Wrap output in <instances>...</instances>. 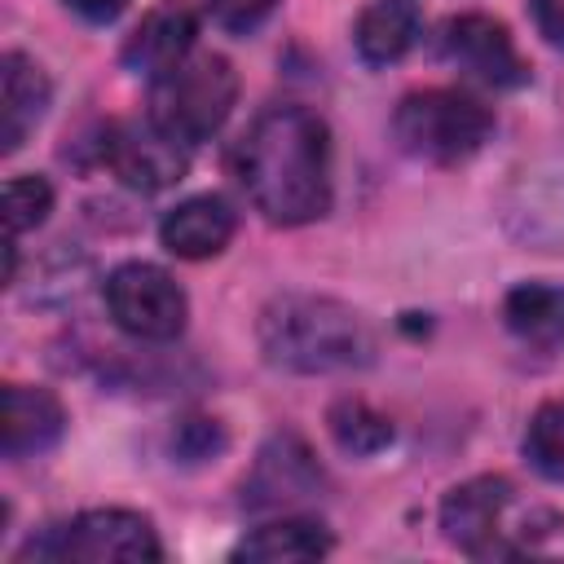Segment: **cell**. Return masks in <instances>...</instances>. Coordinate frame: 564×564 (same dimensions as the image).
Here are the masks:
<instances>
[{
    "label": "cell",
    "mask_w": 564,
    "mask_h": 564,
    "mask_svg": "<svg viewBox=\"0 0 564 564\" xmlns=\"http://www.w3.org/2000/svg\"><path fill=\"white\" fill-rule=\"evenodd\" d=\"M234 176L269 225H308L330 207V132L308 106H269L234 145Z\"/></svg>",
    "instance_id": "6da1fadb"
},
{
    "label": "cell",
    "mask_w": 564,
    "mask_h": 564,
    "mask_svg": "<svg viewBox=\"0 0 564 564\" xmlns=\"http://www.w3.org/2000/svg\"><path fill=\"white\" fill-rule=\"evenodd\" d=\"M260 352L291 375H339L375 361L379 339L361 308L335 295H278L260 313Z\"/></svg>",
    "instance_id": "7a4b0ae2"
},
{
    "label": "cell",
    "mask_w": 564,
    "mask_h": 564,
    "mask_svg": "<svg viewBox=\"0 0 564 564\" xmlns=\"http://www.w3.org/2000/svg\"><path fill=\"white\" fill-rule=\"evenodd\" d=\"M489 132H494V110L463 88H419L401 97L392 115L397 145L410 159L436 167L467 163L471 154H480Z\"/></svg>",
    "instance_id": "3957f363"
},
{
    "label": "cell",
    "mask_w": 564,
    "mask_h": 564,
    "mask_svg": "<svg viewBox=\"0 0 564 564\" xmlns=\"http://www.w3.org/2000/svg\"><path fill=\"white\" fill-rule=\"evenodd\" d=\"M150 84V119L185 145H198L220 132L238 101V70L220 53H189L181 66Z\"/></svg>",
    "instance_id": "277c9868"
},
{
    "label": "cell",
    "mask_w": 564,
    "mask_h": 564,
    "mask_svg": "<svg viewBox=\"0 0 564 564\" xmlns=\"http://www.w3.org/2000/svg\"><path fill=\"white\" fill-rule=\"evenodd\" d=\"M84 560V564H110V560H163L159 533L141 511L128 507H93L79 511L66 524L44 529L40 538H31V546L22 551V560Z\"/></svg>",
    "instance_id": "5b68a950"
},
{
    "label": "cell",
    "mask_w": 564,
    "mask_h": 564,
    "mask_svg": "<svg viewBox=\"0 0 564 564\" xmlns=\"http://www.w3.org/2000/svg\"><path fill=\"white\" fill-rule=\"evenodd\" d=\"M106 308L123 335L145 339V344L176 339L189 317V300L181 282L167 269L145 264V260H128L106 278Z\"/></svg>",
    "instance_id": "8992f818"
},
{
    "label": "cell",
    "mask_w": 564,
    "mask_h": 564,
    "mask_svg": "<svg viewBox=\"0 0 564 564\" xmlns=\"http://www.w3.org/2000/svg\"><path fill=\"white\" fill-rule=\"evenodd\" d=\"M441 57L485 88H520L529 62L520 57L511 31L489 13H458L441 26Z\"/></svg>",
    "instance_id": "52a82bcc"
},
{
    "label": "cell",
    "mask_w": 564,
    "mask_h": 564,
    "mask_svg": "<svg viewBox=\"0 0 564 564\" xmlns=\"http://www.w3.org/2000/svg\"><path fill=\"white\" fill-rule=\"evenodd\" d=\"M101 163L128 189L159 194V189H167V185H176L185 176L189 154H185V141H176L154 119H145V123H115V128H106Z\"/></svg>",
    "instance_id": "ba28073f"
},
{
    "label": "cell",
    "mask_w": 564,
    "mask_h": 564,
    "mask_svg": "<svg viewBox=\"0 0 564 564\" xmlns=\"http://www.w3.org/2000/svg\"><path fill=\"white\" fill-rule=\"evenodd\" d=\"M511 498H516V489H511V480H502V476L463 480V485H454V489L445 494V502H441V533H445L458 551H467V555H476V560L511 555V546L502 542V533H507V529H502V516H507Z\"/></svg>",
    "instance_id": "9c48e42d"
},
{
    "label": "cell",
    "mask_w": 564,
    "mask_h": 564,
    "mask_svg": "<svg viewBox=\"0 0 564 564\" xmlns=\"http://www.w3.org/2000/svg\"><path fill=\"white\" fill-rule=\"evenodd\" d=\"M322 489V467L313 449L295 432H278L256 454L247 480H242V507L251 511H278L291 502H304Z\"/></svg>",
    "instance_id": "30bf717a"
},
{
    "label": "cell",
    "mask_w": 564,
    "mask_h": 564,
    "mask_svg": "<svg viewBox=\"0 0 564 564\" xmlns=\"http://www.w3.org/2000/svg\"><path fill=\"white\" fill-rule=\"evenodd\" d=\"M66 432V410L48 388L31 383H9L4 388V410H0V449L4 458H31L44 454L62 441Z\"/></svg>",
    "instance_id": "8fae6325"
},
{
    "label": "cell",
    "mask_w": 564,
    "mask_h": 564,
    "mask_svg": "<svg viewBox=\"0 0 564 564\" xmlns=\"http://www.w3.org/2000/svg\"><path fill=\"white\" fill-rule=\"evenodd\" d=\"M234 229H238V216L220 194H194L163 216L159 242L181 260H212L229 247Z\"/></svg>",
    "instance_id": "7c38bea8"
},
{
    "label": "cell",
    "mask_w": 564,
    "mask_h": 564,
    "mask_svg": "<svg viewBox=\"0 0 564 564\" xmlns=\"http://www.w3.org/2000/svg\"><path fill=\"white\" fill-rule=\"evenodd\" d=\"M194 35H198V22L189 9L181 4H167V9H154L141 18V26L128 35L123 44V66L137 70V75H167L172 66H181L189 53H194Z\"/></svg>",
    "instance_id": "4fadbf2b"
},
{
    "label": "cell",
    "mask_w": 564,
    "mask_h": 564,
    "mask_svg": "<svg viewBox=\"0 0 564 564\" xmlns=\"http://www.w3.org/2000/svg\"><path fill=\"white\" fill-rule=\"evenodd\" d=\"M48 75L26 57V53H4L0 57V150L13 154L26 132L44 119L48 110Z\"/></svg>",
    "instance_id": "5bb4252c"
},
{
    "label": "cell",
    "mask_w": 564,
    "mask_h": 564,
    "mask_svg": "<svg viewBox=\"0 0 564 564\" xmlns=\"http://www.w3.org/2000/svg\"><path fill=\"white\" fill-rule=\"evenodd\" d=\"M330 546L335 542H330L322 520H313V516H282V520H269V524L251 529L234 546V560H251V564H308V560H322Z\"/></svg>",
    "instance_id": "9a60e30c"
},
{
    "label": "cell",
    "mask_w": 564,
    "mask_h": 564,
    "mask_svg": "<svg viewBox=\"0 0 564 564\" xmlns=\"http://www.w3.org/2000/svg\"><path fill=\"white\" fill-rule=\"evenodd\" d=\"M419 40V4L414 0H370L357 13L352 26V44L361 53V62L370 66H388L401 62Z\"/></svg>",
    "instance_id": "2e32d148"
},
{
    "label": "cell",
    "mask_w": 564,
    "mask_h": 564,
    "mask_svg": "<svg viewBox=\"0 0 564 564\" xmlns=\"http://www.w3.org/2000/svg\"><path fill=\"white\" fill-rule=\"evenodd\" d=\"M502 322L524 344H560L564 339V286L551 282H520L502 300Z\"/></svg>",
    "instance_id": "e0dca14e"
},
{
    "label": "cell",
    "mask_w": 564,
    "mask_h": 564,
    "mask_svg": "<svg viewBox=\"0 0 564 564\" xmlns=\"http://www.w3.org/2000/svg\"><path fill=\"white\" fill-rule=\"evenodd\" d=\"M326 423H330L335 445L348 449V454H379V449L392 441V419L379 414V410H370V405L357 401V397L335 401L330 414H326Z\"/></svg>",
    "instance_id": "ac0fdd59"
},
{
    "label": "cell",
    "mask_w": 564,
    "mask_h": 564,
    "mask_svg": "<svg viewBox=\"0 0 564 564\" xmlns=\"http://www.w3.org/2000/svg\"><path fill=\"white\" fill-rule=\"evenodd\" d=\"M524 458L533 463V471L564 485V397L533 410L524 432Z\"/></svg>",
    "instance_id": "d6986e66"
},
{
    "label": "cell",
    "mask_w": 564,
    "mask_h": 564,
    "mask_svg": "<svg viewBox=\"0 0 564 564\" xmlns=\"http://www.w3.org/2000/svg\"><path fill=\"white\" fill-rule=\"evenodd\" d=\"M48 212H53V185L44 176L22 172V176L4 181V225H9V238H22L26 229L44 225Z\"/></svg>",
    "instance_id": "ffe728a7"
},
{
    "label": "cell",
    "mask_w": 564,
    "mask_h": 564,
    "mask_svg": "<svg viewBox=\"0 0 564 564\" xmlns=\"http://www.w3.org/2000/svg\"><path fill=\"white\" fill-rule=\"evenodd\" d=\"M172 445H176V454H181L185 463H203V458H212V454L225 449V432H220L216 419H185V423L176 427Z\"/></svg>",
    "instance_id": "44dd1931"
},
{
    "label": "cell",
    "mask_w": 564,
    "mask_h": 564,
    "mask_svg": "<svg viewBox=\"0 0 564 564\" xmlns=\"http://www.w3.org/2000/svg\"><path fill=\"white\" fill-rule=\"evenodd\" d=\"M207 9L225 31H256L278 9V0H207Z\"/></svg>",
    "instance_id": "7402d4cb"
},
{
    "label": "cell",
    "mask_w": 564,
    "mask_h": 564,
    "mask_svg": "<svg viewBox=\"0 0 564 564\" xmlns=\"http://www.w3.org/2000/svg\"><path fill=\"white\" fill-rule=\"evenodd\" d=\"M533 22L555 48H564V0H533Z\"/></svg>",
    "instance_id": "603a6c76"
},
{
    "label": "cell",
    "mask_w": 564,
    "mask_h": 564,
    "mask_svg": "<svg viewBox=\"0 0 564 564\" xmlns=\"http://www.w3.org/2000/svg\"><path fill=\"white\" fill-rule=\"evenodd\" d=\"M62 4L75 9L84 22H115L128 9V0H62Z\"/></svg>",
    "instance_id": "cb8c5ba5"
}]
</instances>
